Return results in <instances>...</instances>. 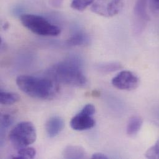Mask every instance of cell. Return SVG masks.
Here are the masks:
<instances>
[{
    "label": "cell",
    "instance_id": "1",
    "mask_svg": "<svg viewBox=\"0 0 159 159\" xmlns=\"http://www.w3.org/2000/svg\"><path fill=\"white\" fill-rule=\"evenodd\" d=\"M46 76L58 83L67 85L84 87L87 84V80L82 70L80 59L71 57L54 65L46 71Z\"/></svg>",
    "mask_w": 159,
    "mask_h": 159
},
{
    "label": "cell",
    "instance_id": "2",
    "mask_svg": "<svg viewBox=\"0 0 159 159\" xmlns=\"http://www.w3.org/2000/svg\"><path fill=\"white\" fill-rule=\"evenodd\" d=\"M16 84L24 93L34 98L50 100L59 92L58 83L47 76L40 78L22 75L17 78Z\"/></svg>",
    "mask_w": 159,
    "mask_h": 159
},
{
    "label": "cell",
    "instance_id": "3",
    "mask_svg": "<svg viewBox=\"0 0 159 159\" xmlns=\"http://www.w3.org/2000/svg\"><path fill=\"white\" fill-rule=\"evenodd\" d=\"M20 20L25 27L39 35L55 37L61 33L59 27L53 24L41 16L24 14L20 16Z\"/></svg>",
    "mask_w": 159,
    "mask_h": 159
},
{
    "label": "cell",
    "instance_id": "4",
    "mask_svg": "<svg viewBox=\"0 0 159 159\" xmlns=\"http://www.w3.org/2000/svg\"><path fill=\"white\" fill-rule=\"evenodd\" d=\"M9 140L17 151L33 144L37 138L34 125L30 121H22L16 125L10 132Z\"/></svg>",
    "mask_w": 159,
    "mask_h": 159
},
{
    "label": "cell",
    "instance_id": "5",
    "mask_svg": "<svg viewBox=\"0 0 159 159\" xmlns=\"http://www.w3.org/2000/svg\"><path fill=\"white\" fill-rule=\"evenodd\" d=\"M95 113V107L92 104L84 107L79 113L75 116L70 121L71 128L76 131H85L94 127L95 121L92 116Z\"/></svg>",
    "mask_w": 159,
    "mask_h": 159
},
{
    "label": "cell",
    "instance_id": "6",
    "mask_svg": "<svg viewBox=\"0 0 159 159\" xmlns=\"http://www.w3.org/2000/svg\"><path fill=\"white\" fill-rule=\"evenodd\" d=\"M123 5L124 0H97L92 4L90 9L96 14L110 17L118 14Z\"/></svg>",
    "mask_w": 159,
    "mask_h": 159
},
{
    "label": "cell",
    "instance_id": "7",
    "mask_svg": "<svg viewBox=\"0 0 159 159\" xmlns=\"http://www.w3.org/2000/svg\"><path fill=\"white\" fill-rule=\"evenodd\" d=\"M111 84L120 90H132L139 86V79L131 71H122L112 79Z\"/></svg>",
    "mask_w": 159,
    "mask_h": 159
},
{
    "label": "cell",
    "instance_id": "8",
    "mask_svg": "<svg viewBox=\"0 0 159 159\" xmlns=\"http://www.w3.org/2000/svg\"><path fill=\"white\" fill-rule=\"evenodd\" d=\"M138 32L143 29L144 25L149 20L148 13V0H138L134 7Z\"/></svg>",
    "mask_w": 159,
    "mask_h": 159
},
{
    "label": "cell",
    "instance_id": "9",
    "mask_svg": "<svg viewBox=\"0 0 159 159\" xmlns=\"http://www.w3.org/2000/svg\"><path fill=\"white\" fill-rule=\"evenodd\" d=\"M65 126L63 120L58 116H53L51 117L47 122L45 129L48 136L53 138L58 136Z\"/></svg>",
    "mask_w": 159,
    "mask_h": 159
},
{
    "label": "cell",
    "instance_id": "10",
    "mask_svg": "<svg viewBox=\"0 0 159 159\" xmlns=\"http://www.w3.org/2000/svg\"><path fill=\"white\" fill-rule=\"evenodd\" d=\"M63 155L65 159H84L86 157L85 150L77 146H68L63 151Z\"/></svg>",
    "mask_w": 159,
    "mask_h": 159
},
{
    "label": "cell",
    "instance_id": "11",
    "mask_svg": "<svg viewBox=\"0 0 159 159\" xmlns=\"http://www.w3.org/2000/svg\"><path fill=\"white\" fill-rule=\"evenodd\" d=\"M143 123L142 118L139 116H133L129 120L126 127V133L129 136H136L140 131Z\"/></svg>",
    "mask_w": 159,
    "mask_h": 159
},
{
    "label": "cell",
    "instance_id": "12",
    "mask_svg": "<svg viewBox=\"0 0 159 159\" xmlns=\"http://www.w3.org/2000/svg\"><path fill=\"white\" fill-rule=\"evenodd\" d=\"M89 42V38L85 33L80 32L70 37L66 43L68 45L71 47L81 46L88 44Z\"/></svg>",
    "mask_w": 159,
    "mask_h": 159
},
{
    "label": "cell",
    "instance_id": "13",
    "mask_svg": "<svg viewBox=\"0 0 159 159\" xmlns=\"http://www.w3.org/2000/svg\"><path fill=\"white\" fill-rule=\"evenodd\" d=\"M96 69L103 73H109L115 72L122 68V66L120 63L116 62H108L103 63L97 65Z\"/></svg>",
    "mask_w": 159,
    "mask_h": 159
},
{
    "label": "cell",
    "instance_id": "14",
    "mask_svg": "<svg viewBox=\"0 0 159 159\" xmlns=\"http://www.w3.org/2000/svg\"><path fill=\"white\" fill-rule=\"evenodd\" d=\"M19 99V96L16 93L9 92H1L0 102L2 105H12L18 102Z\"/></svg>",
    "mask_w": 159,
    "mask_h": 159
},
{
    "label": "cell",
    "instance_id": "15",
    "mask_svg": "<svg viewBox=\"0 0 159 159\" xmlns=\"http://www.w3.org/2000/svg\"><path fill=\"white\" fill-rule=\"evenodd\" d=\"M36 151L34 148L30 147H25L18 150L17 156L12 157V159H34Z\"/></svg>",
    "mask_w": 159,
    "mask_h": 159
},
{
    "label": "cell",
    "instance_id": "16",
    "mask_svg": "<svg viewBox=\"0 0 159 159\" xmlns=\"http://www.w3.org/2000/svg\"><path fill=\"white\" fill-rule=\"evenodd\" d=\"M94 0H72L71 6L73 9L82 11L93 3Z\"/></svg>",
    "mask_w": 159,
    "mask_h": 159
},
{
    "label": "cell",
    "instance_id": "17",
    "mask_svg": "<svg viewBox=\"0 0 159 159\" xmlns=\"http://www.w3.org/2000/svg\"><path fill=\"white\" fill-rule=\"evenodd\" d=\"M146 157L148 159H159V139L152 147L148 150Z\"/></svg>",
    "mask_w": 159,
    "mask_h": 159
},
{
    "label": "cell",
    "instance_id": "18",
    "mask_svg": "<svg viewBox=\"0 0 159 159\" xmlns=\"http://www.w3.org/2000/svg\"><path fill=\"white\" fill-rule=\"evenodd\" d=\"M12 123H13V118L11 115L8 114H4L1 115V131L8 128L12 125Z\"/></svg>",
    "mask_w": 159,
    "mask_h": 159
},
{
    "label": "cell",
    "instance_id": "19",
    "mask_svg": "<svg viewBox=\"0 0 159 159\" xmlns=\"http://www.w3.org/2000/svg\"><path fill=\"white\" fill-rule=\"evenodd\" d=\"M149 4L150 6L151 10L153 12H159V0H149Z\"/></svg>",
    "mask_w": 159,
    "mask_h": 159
},
{
    "label": "cell",
    "instance_id": "20",
    "mask_svg": "<svg viewBox=\"0 0 159 159\" xmlns=\"http://www.w3.org/2000/svg\"><path fill=\"white\" fill-rule=\"evenodd\" d=\"M48 1L50 5H51L52 7L58 8L61 6L63 0H48Z\"/></svg>",
    "mask_w": 159,
    "mask_h": 159
},
{
    "label": "cell",
    "instance_id": "21",
    "mask_svg": "<svg viewBox=\"0 0 159 159\" xmlns=\"http://www.w3.org/2000/svg\"><path fill=\"white\" fill-rule=\"evenodd\" d=\"M92 159H108V157L102 153H95L93 154L92 156Z\"/></svg>",
    "mask_w": 159,
    "mask_h": 159
}]
</instances>
